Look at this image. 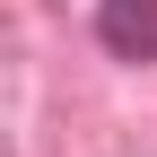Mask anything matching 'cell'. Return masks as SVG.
Returning <instances> with one entry per match:
<instances>
[{
	"label": "cell",
	"mask_w": 157,
	"mask_h": 157,
	"mask_svg": "<svg viewBox=\"0 0 157 157\" xmlns=\"http://www.w3.org/2000/svg\"><path fill=\"white\" fill-rule=\"evenodd\" d=\"M96 35L131 61H157V0H105L96 9Z\"/></svg>",
	"instance_id": "cell-1"
}]
</instances>
